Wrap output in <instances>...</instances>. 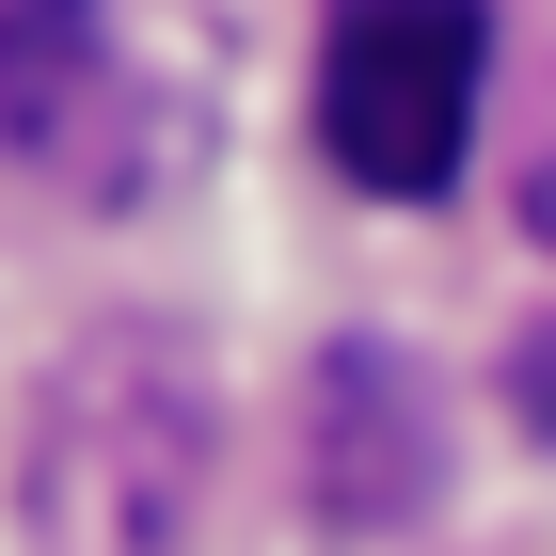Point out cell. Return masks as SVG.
I'll return each instance as SVG.
<instances>
[{
	"label": "cell",
	"instance_id": "1",
	"mask_svg": "<svg viewBox=\"0 0 556 556\" xmlns=\"http://www.w3.org/2000/svg\"><path fill=\"white\" fill-rule=\"evenodd\" d=\"M207 493V366L160 318H112L48 366L16 429V525L33 556H175Z\"/></svg>",
	"mask_w": 556,
	"mask_h": 556
},
{
	"label": "cell",
	"instance_id": "2",
	"mask_svg": "<svg viewBox=\"0 0 556 556\" xmlns=\"http://www.w3.org/2000/svg\"><path fill=\"white\" fill-rule=\"evenodd\" d=\"M493 96V0H334L318 16V143L350 191L429 207Z\"/></svg>",
	"mask_w": 556,
	"mask_h": 556
},
{
	"label": "cell",
	"instance_id": "3",
	"mask_svg": "<svg viewBox=\"0 0 556 556\" xmlns=\"http://www.w3.org/2000/svg\"><path fill=\"white\" fill-rule=\"evenodd\" d=\"M302 493L334 541H397L445 509V382L382 334H334L302 382Z\"/></svg>",
	"mask_w": 556,
	"mask_h": 556
},
{
	"label": "cell",
	"instance_id": "4",
	"mask_svg": "<svg viewBox=\"0 0 556 556\" xmlns=\"http://www.w3.org/2000/svg\"><path fill=\"white\" fill-rule=\"evenodd\" d=\"M96 80H112L96 0H0V160H48L96 112Z\"/></svg>",
	"mask_w": 556,
	"mask_h": 556
},
{
	"label": "cell",
	"instance_id": "5",
	"mask_svg": "<svg viewBox=\"0 0 556 556\" xmlns=\"http://www.w3.org/2000/svg\"><path fill=\"white\" fill-rule=\"evenodd\" d=\"M509 414H525V429H541V445H556V318H541V334L509 350Z\"/></svg>",
	"mask_w": 556,
	"mask_h": 556
},
{
	"label": "cell",
	"instance_id": "6",
	"mask_svg": "<svg viewBox=\"0 0 556 556\" xmlns=\"http://www.w3.org/2000/svg\"><path fill=\"white\" fill-rule=\"evenodd\" d=\"M525 223L556 239V128H541V160H525Z\"/></svg>",
	"mask_w": 556,
	"mask_h": 556
}]
</instances>
